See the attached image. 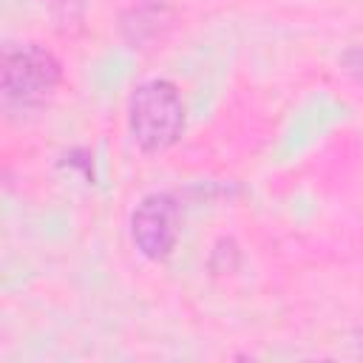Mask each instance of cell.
<instances>
[{"mask_svg":"<svg viewBox=\"0 0 363 363\" xmlns=\"http://www.w3.org/2000/svg\"><path fill=\"white\" fill-rule=\"evenodd\" d=\"M128 128L139 150L162 153L184 130V102L170 79H145L128 99Z\"/></svg>","mask_w":363,"mask_h":363,"instance_id":"obj_1","label":"cell"},{"mask_svg":"<svg viewBox=\"0 0 363 363\" xmlns=\"http://www.w3.org/2000/svg\"><path fill=\"white\" fill-rule=\"evenodd\" d=\"M60 82H62V65L48 48L37 43H23L3 51L0 91L9 108H23V111L40 108L54 96Z\"/></svg>","mask_w":363,"mask_h":363,"instance_id":"obj_2","label":"cell"},{"mask_svg":"<svg viewBox=\"0 0 363 363\" xmlns=\"http://www.w3.org/2000/svg\"><path fill=\"white\" fill-rule=\"evenodd\" d=\"M182 227L179 201L170 193H147L130 213V241L147 261H164Z\"/></svg>","mask_w":363,"mask_h":363,"instance_id":"obj_3","label":"cell"},{"mask_svg":"<svg viewBox=\"0 0 363 363\" xmlns=\"http://www.w3.org/2000/svg\"><path fill=\"white\" fill-rule=\"evenodd\" d=\"M340 62H343L346 74H349L354 82H360V85H363V43H357V45H352V48H346V51H343V57H340Z\"/></svg>","mask_w":363,"mask_h":363,"instance_id":"obj_4","label":"cell"}]
</instances>
